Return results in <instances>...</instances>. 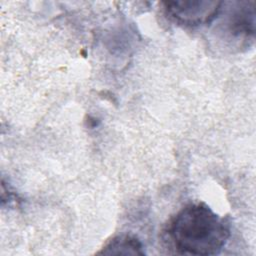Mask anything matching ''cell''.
Instances as JSON below:
<instances>
[{
  "instance_id": "6da1fadb",
  "label": "cell",
  "mask_w": 256,
  "mask_h": 256,
  "mask_svg": "<svg viewBox=\"0 0 256 256\" xmlns=\"http://www.w3.org/2000/svg\"><path fill=\"white\" fill-rule=\"evenodd\" d=\"M167 233L178 253L208 256L223 249L230 227L208 205L197 202L186 205L173 217Z\"/></svg>"
},
{
  "instance_id": "7a4b0ae2",
  "label": "cell",
  "mask_w": 256,
  "mask_h": 256,
  "mask_svg": "<svg viewBox=\"0 0 256 256\" xmlns=\"http://www.w3.org/2000/svg\"><path fill=\"white\" fill-rule=\"evenodd\" d=\"M253 1L227 2L214 19L215 30L229 47L241 48L253 41L255 34V9Z\"/></svg>"
},
{
  "instance_id": "3957f363",
  "label": "cell",
  "mask_w": 256,
  "mask_h": 256,
  "mask_svg": "<svg viewBox=\"0 0 256 256\" xmlns=\"http://www.w3.org/2000/svg\"><path fill=\"white\" fill-rule=\"evenodd\" d=\"M167 15L176 23L185 26L209 24L216 18L222 2L220 1H167L164 2Z\"/></svg>"
},
{
  "instance_id": "277c9868",
  "label": "cell",
  "mask_w": 256,
  "mask_h": 256,
  "mask_svg": "<svg viewBox=\"0 0 256 256\" xmlns=\"http://www.w3.org/2000/svg\"><path fill=\"white\" fill-rule=\"evenodd\" d=\"M141 242L131 235H119L110 240L98 254L105 255H143Z\"/></svg>"
}]
</instances>
